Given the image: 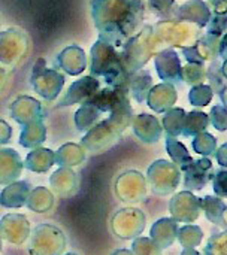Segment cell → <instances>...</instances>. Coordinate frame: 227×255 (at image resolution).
Returning a JSON list of instances; mask_svg holds the SVG:
<instances>
[{"instance_id":"cell-1","label":"cell","mask_w":227,"mask_h":255,"mask_svg":"<svg viewBox=\"0 0 227 255\" xmlns=\"http://www.w3.org/2000/svg\"><path fill=\"white\" fill-rule=\"evenodd\" d=\"M66 248V238L60 229L51 224H40L34 229L30 241V255H61Z\"/></svg>"},{"instance_id":"cell-2","label":"cell","mask_w":227,"mask_h":255,"mask_svg":"<svg viewBox=\"0 0 227 255\" xmlns=\"http://www.w3.org/2000/svg\"><path fill=\"white\" fill-rule=\"evenodd\" d=\"M112 232L117 238L129 241L138 238L145 229V215L139 209H121L112 218Z\"/></svg>"},{"instance_id":"cell-3","label":"cell","mask_w":227,"mask_h":255,"mask_svg":"<svg viewBox=\"0 0 227 255\" xmlns=\"http://www.w3.org/2000/svg\"><path fill=\"white\" fill-rule=\"evenodd\" d=\"M30 235L28 220L21 214H7L0 220V238L12 245H22Z\"/></svg>"},{"instance_id":"cell-4","label":"cell","mask_w":227,"mask_h":255,"mask_svg":"<svg viewBox=\"0 0 227 255\" xmlns=\"http://www.w3.org/2000/svg\"><path fill=\"white\" fill-rule=\"evenodd\" d=\"M201 212V199L184 191L177 194L171 200V214L175 221L180 223H193L199 218Z\"/></svg>"},{"instance_id":"cell-5","label":"cell","mask_w":227,"mask_h":255,"mask_svg":"<svg viewBox=\"0 0 227 255\" xmlns=\"http://www.w3.org/2000/svg\"><path fill=\"white\" fill-rule=\"evenodd\" d=\"M213 163L208 158H202L198 161L189 163L186 167L181 170L184 172V187L187 190H201L207 185L210 179V172H211Z\"/></svg>"},{"instance_id":"cell-6","label":"cell","mask_w":227,"mask_h":255,"mask_svg":"<svg viewBox=\"0 0 227 255\" xmlns=\"http://www.w3.org/2000/svg\"><path fill=\"white\" fill-rule=\"evenodd\" d=\"M178 233V224L175 220L171 218H162L151 227V241L160 248H169L177 239Z\"/></svg>"},{"instance_id":"cell-7","label":"cell","mask_w":227,"mask_h":255,"mask_svg":"<svg viewBox=\"0 0 227 255\" xmlns=\"http://www.w3.org/2000/svg\"><path fill=\"white\" fill-rule=\"evenodd\" d=\"M30 187L27 182H16L3 190L0 194V205L4 208H21L27 203Z\"/></svg>"},{"instance_id":"cell-8","label":"cell","mask_w":227,"mask_h":255,"mask_svg":"<svg viewBox=\"0 0 227 255\" xmlns=\"http://www.w3.org/2000/svg\"><path fill=\"white\" fill-rule=\"evenodd\" d=\"M51 185L60 196H70L76 191V176L67 169H60L51 176Z\"/></svg>"},{"instance_id":"cell-9","label":"cell","mask_w":227,"mask_h":255,"mask_svg":"<svg viewBox=\"0 0 227 255\" xmlns=\"http://www.w3.org/2000/svg\"><path fill=\"white\" fill-rule=\"evenodd\" d=\"M30 211L33 212H37V214H43V212H48L52 205H54V197L52 194L43 188V187H37L36 190H33L30 194H28V199H27V203Z\"/></svg>"},{"instance_id":"cell-10","label":"cell","mask_w":227,"mask_h":255,"mask_svg":"<svg viewBox=\"0 0 227 255\" xmlns=\"http://www.w3.org/2000/svg\"><path fill=\"white\" fill-rule=\"evenodd\" d=\"M54 161H55V155L52 151L37 149V151H33L28 154V157L25 160V166H27V169H30L33 172L42 173V172H46L52 166Z\"/></svg>"},{"instance_id":"cell-11","label":"cell","mask_w":227,"mask_h":255,"mask_svg":"<svg viewBox=\"0 0 227 255\" xmlns=\"http://www.w3.org/2000/svg\"><path fill=\"white\" fill-rule=\"evenodd\" d=\"M201 208L204 209L207 218L220 226V227H225V221H223V214L226 211V205L223 203V200L217 199V197H211V196H207L205 199L201 200Z\"/></svg>"},{"instance_id":"cell-12","label":"cell","mask_w":227,"mask_h":255,"mask_svg":"<svg viewBox=\"0 0 227 255\" xmlns=\"http://www.w3.org/2000/svg\"><path fill=\"white\" fill-rule=\"evenodd\" d=\"M202 236L204 233L198 226H184L178 229L177 233V239L184 247V250H193L195 247H198L202 241Z\"/></svg>"},{"instance_id":"cell-13","label":"cell","mask_w":227,"mask_h":255,"mask_svg":"<svg viewBox=\"0 0 227 255\" xmlns=\"http://www.w3.org/2000/svg\"><path fill=\"white\" fill-rule=\"evenodd\" d=\"M99 115H100V112H99L97 109H94V108L90 106V105L82 103L81 109H79V111L76 112V115H75L76 127H78L79 130H87V128L94 123V120L97 121Z\"/></svg>"},{"instance_id":"cell-14","label":"cell","mask_w":227,"mask_h":255,"mask_svg":"<svg viewBox=\"0 0 227 255\" xmlns=\"http://www.w3.org/2000/svg\"><path fill=\"white\" fill-rule=\"evenodd\" d=\"M133 255H162V250L148 238H138L132 244Z\"/></svg>"},{"instance_id":"cell-15","label":"cell","mask_w":227,"mask_h":255,"mask_svg":"<svg viewBox=\"0 0 227 255\" xmlns=\"http://www.w3.org/2000/svg\"><path fill=\"white\" fill-rule=\"evenodd\" d=\"M205 255H227V232L217 233L208 241Z\"/></svg>"},{"instance_id":"cell-16","label":"cell","mask_w":227,"mask_h":255,"mask_svg":"<svg viewBox=\"0 0 227 255\" xmlns=\"http://www.w3.org/2000/svg\"><path fill=\"white\" fill-rule=\"evenodd\" d=\"M189 118L193 120V123L192 121H187L190 126H187L184 128V134L186 136H192L195 133H199V131L205 130L207 126H208V117L204 112H192L189 115Z\"/></svg>"},{"instance_id":"cell-17","label":"cell","mask_w":227,"mask_h":255,"mask_svg":"<svg viewBox=\"0 0 227 255\" xmlns=\"http://www.w3.org/2000/svg\"><path fill=\"white\" fill-rule=\"evenodd\" d=\"M227 28V13H216L210 24V33L219 37Z\"/></svg>"},{"instance_id":"cell-18","label":"cell","mask_w":227,"mask_h":255,"mask_svg":"<svg viewBox=\"0 0 227 255\" xmlns=\"http://www.w3.org/2000/svg\"><path fill=\"white\" fill-rule=\"evenodd\" d=\"M214 191L222 196L227 197V172H219L214 178Z\"/></svg>"},{"instance_id":"cell-19","label":"cell","mask_w":227,"mask_h":255,"mask_svg":"<svg viewBox=\"0 0 227 255\" xmlns=\"http://www.w3.org/2000/svg\"><path fill=\"white\" fill-rule=\"evenodd\" d=\"M220 52H222V57L223 58H227V34H225V37L222 40V49H220Z\"/></svg>"},{"instance_id":"cell-20","label":"cell","mask_w":227,"mask_h":255,"mask_svg":"<svg viewBox=\"0 0 227 255\" xmlns=\"http://www.w3.org/2000/svg\"><path fill=\"white\" fill-rule=\"evenodd\" d=\"M112 255H133V253L129 251V250H118V251H115Z\"/></svg>"},{"instance_id":"cell-21","label":"cell","mask_w":227,"mask_h":255,"mask_svg":"<svg viewBox=\"0 0 227 255\" xmlns=\"http://www.w3.org/2000/svg\"><path fill=\"white\" fill-rule=\"evenodd\" d=\"M181 255H201V254H199L198 251H195V250H184Z\"/></svg>"},{"instance_id":"cell-22","label":"cell","mask_w":227,"mask_h":255,"mask_svg":"<svg viewBox=\"0 0 227 255\" xmlns=\"http://www.w3.org/2000/svg\"><path fill=\"white\" fill-rule=\"evenodd\" d=\"M0 251H1V238H0Z\"/></svg>"},{"instance_id":"cell-23","label":"cell","mask_w":227,"mask_h":255,"mask_svg":"<svg viewBox=\"0 0 227 255\" xmlns=\"http://www.w3.org/2000/svg\"><path fill=\"white\" fill-rule=\"evenodd\" d=\"M66 255H78V254H73V253H69V254H66Z\"/></svg>"}]
</instances>
